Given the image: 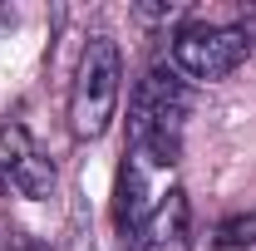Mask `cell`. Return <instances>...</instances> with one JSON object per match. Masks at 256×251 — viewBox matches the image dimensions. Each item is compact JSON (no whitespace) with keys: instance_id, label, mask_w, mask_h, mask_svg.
<instances>
[{"instance_id":"cell-1","label":"cell","mask_w":256,"mask_h":251,"mask_svg":"<svg viewBox=\"0 0 256 251\" xmlns=\"http://www.w3.org/2000/svg\"><path fill=\"white\" fill-rule=\"evenodd\" d=\"M118 98H124V50L108 34H94L69 84V133L79 143L104 138L118 118Z\"/></svg>"},{"instance_id":"cell-2","label":"cell","mask_w":256,"mask_h":251,"mask_svg":"<svg viewBox=\"0 0 256 251\" xmlns=\"http://www.w3.org/2000/svg\"><path fill=\"white\" fill-rule=\"evenodd\" d=\"M188 79L172 69V64H153L138 89L128 98V143H148V148H168L178 153L182 148V128H188Z\"/></svg>"},{"instance_id":"cell-3","label":"cell","mask_w":256,"mask_h":251,"mask_svg":"<svg viewBox=\"0 0 256 251\" xmlns=\"http://www.w3.org/2000/svg\"><path fill=\"white\" fill-rule=\"evenodd\" d=\"M252 30L246 25H207V20H192L178 25L168 34V64L188 79V84H217L232 69L252 60Z\"/></svg>"},{"instance_id":"cell-4","label":"cell","mask_w":256,"mask_h":251,"mask_svg":"<svg viewBox=\"0 0 256 251\" xmlns=\"http://www.w3.org/2000/svg\"><path fill=\"white\" fill-rule=\"evenodd\" d=\"M178 192H182V182H178V153L148 148V143H128L124 172H118V226H124V236L133 226H143Z\"/></svg>"},{"instance_id":"cell-5","label":"cell","mask_w":256,"mask_h":251,"mask_svg":"<svg viewBox=\"0 0 256 251\" xmlns=\"http://www.w3.org/2000/svg\"><path fill=\"white\" fill-rule=\"evenodd\" d=\"M0 188L20 192L30 202L54 192V162L44 158V148L34 143V133L20 118H5L0 124Z\"/></svg>"},{"instance_id":"cell-6","label":"cell","mask_w":256,"mask_h":251,"mask_svg":"<svg viewBox=\"0 0 256 251\" xmlns=\"http://www.w3.org/2000/svg\"><path fill=\"white\" fill-rule=\"evenodd\" d=\"M128 251H192V212H188V192L168 197L143 226H133L124 236Z\"/></svg>"},{"instance_id":"cell-7","label":"cell","mask_w":256,"mask_h":251,"mask_svg":"<svg viewBox=\"0 0 256 251\" xmlns=\"http://www.w3.org/2000/svg\"><path fill=\"white\" fill-rule=\"evenodd\" d=\"M212 246H217V251H252L256 246V212H242V217L217 222Z\"/></svg>"}]
</instances>
